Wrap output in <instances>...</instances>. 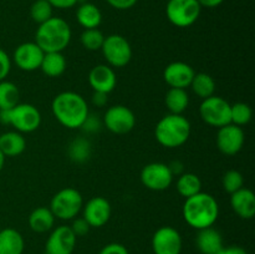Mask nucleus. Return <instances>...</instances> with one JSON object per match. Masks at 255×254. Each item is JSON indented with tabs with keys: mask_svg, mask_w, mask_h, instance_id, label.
Instances as JSON below:
<instances>
[{
	"mask_svg": "<svg viewBox=\"0 0 255 254\" xmlns=\"http://www.w3.org/2000/svg\"><path fill=\"white\" fill-rule=\"evenodd\" d=\"M91 153V146L90 142L84 138H77L70 146V157L76 162L86 161Z\"/></svg>",
	"mask_w": 255,
	"mask_h": 254,
	"instance_id": "72a5a7b5",
	"label": "nucleus"
},
{
	"mask_svg": "<svg viewBox=\"0 0 255 254\" xmlns=\"http://www.w3.org/2000/svg\"><path fill=\"white\" fill-rule=\"evenodd\" d=\"M10 69H11V61L6 52L0 49V81L5 80V77L9 75Z\"/></svg>",
	"mask_w": 255,
	"mask_h": 254,
	"instance_id": "c9c22d12",
	"label": "nucleus"
},
{
	"mask_svg": "<svg viewBox=\"0 0 255 254\" xmlns=\"http://www.w3.org/2000/svg\"><path fill=\"white\" fill-rule=\"evenodd\" d=\"M202 6L197 0H169L166 15L169 21L178 27H188L198 20Z\"/></svg>",
	"mask_w": 255,
	"mask_h": 254,
	"instance_id": "0eeeda50",
	"label": "nucleus"
},
{
	"mask_svg": "<svg viewBox=\"0 0 255 254\" xmlns=\"http://www.w3.org/2000/svg\"><path fill=\"white\" fill-rule=\"evenodd\" d=\"M24 238L14 228L0 231V254H22Z\"/></svg>",
	"mask_w": 255,
	"mask_h": 254,
	"instance_id": "4be33fe9",
	"label": "nucleus"
},
{
	"mask_svg": "<svg viewBox=\"0 0 255 254\" xmlns=\"http://www.w3.org/2000/svg\"><path fill=\"white\" fill-rule=\"evenodd\" d=\"M19 89L10 81H0V110H10L19 104Z\"/></svg>",
	"mask_w": 255,
	"mask_h": 254,
	"instance_id": "c85d7f7f",
	"label": "nucleus"
},
{
	"mask_svg": "<svg viewBox=\"0 0 255 254\" xmlns=\"http://www.w3.org/2000/svg\"><path fill=\"white\" fill-rule=\"evenodd\" d=\"M45 52L36 42H24L14 51V62L22 71H34L40 69Z\"/></svg>",
	"mask_w": 255,
	"mask_h": 254,
	"instance_id": "2eb2a0df",
	"label": "nucleus"
},
{
	"mask_svg": "<svg viewBox=\"0 0 255 254\" xmlns=\"http://www.w3.org/2000/svg\"><path fill=\"white\" fill-rule=\"evenodd\" d=\"M84 207V199L81 193L75 188H64L57 192L50 202V211L55 218L74 219Z\"/></svg>",
	"mask_w": 255,
	"mask_h": 254,
	"instance_id": "423d86ee",
	"label": "nucleus"
},
{
	"mask_svg": "<svg viewBox=\"0 0 255 254\" xmlns=\"http://www.w3.org/2000/svg\"><path fill=\"white\" fill-rule=\"evenodd\" d=\"M47 1L51 4L52 7H57V9H70L74 5H76V2H79V0H47Z\"/></svg>",
	"mask_w": 255,
	"mask_h": 254,
	"instance_id": "58836bf2",
	"label": "nucleus"
},
{
	"mask_svg": "<svg viewBox=\"0 0 255 254\" xmlns=\"http://www.w3.org/2000/svg\"><path fill=\"white\" fill-rule=\"evenodd\" d=\"M253 116L251 106L244 102H237V104L231 105V124L237 125V126H244L248 124Z\"/></svg>",
	"mask_w": 255,
	"mask_h": 254,
	"instance_id": "7c9ffc66",
	"label": "nucleus"
},
{
	"mask_svg": "<svg viewBox=\"0 0 255 254\" xmlns=\"http://www.w3.org/2000/svg\"><path fill=\"white\" fill-rule=\"evenodd\" d=\"M26 141L17 131L5 132L0 134V151L5 157L19 156L24 152Z\"/></svg>",
	"mask_w": 255,
	"mask_h": 254,
	"instance_id": "412c9836",
	"label": "nucleus"
},
{
	"mask_svg": "<svg viewBox=\"0 0 255 254\" xmlns=\"http://www.w3.org/2000/svg\"><path fill=\"white\" fill-rule=\"evenodd\" d=\"M76 19L84 29H97L102 21V14L96 5L85 2L77 9Z\"/></svg>",
	"mask_w": 255,
	"mask_h": 254,
	"instance_id": "b1692460",
	"label": "nucleus"
},
{
	"mask_svg": "<svg viewBox=\"0 0 255 254\" xmlns=\"http://www.w3.org/2000/svg\"><path fill=\"white\" fill-rule=\"evenodd\" d=\"M244 131L237 125L228 124L219 127L217 133V146L222 153L227 156L237 154L244 144Z\"/></svg>",
	"mask_w": 255,
	"mask_h": 254,
	"instance_id": "f8f14e48",
	"label": "nucleus"
},
{
	"mask_svg": "<svg viewBox=\"0 0 255 254\" xmlns=\"http://www.w3.org/2000/svg\"><path fill=\"white\" fill-rule=\"evenodd\" d=\"M100 254H128V251L120 243H110L101 249Z\"/></svg>",
	"mask_w": 255,
	"mask_h": 254,
	"instance_id": "e433bc0d",
	"label": "nucleus"
},
{
	"mask_svg": "<svg viewBox=\"0 0 255 254\" xmlns=\"http://www.w3.org/2000/svg\"><path fill=\"white\" fill-rule=\"evenodd\" d=\"M76 247V236L69 226H60L52 231L45 246L46 254H72Z\"/></svg>",
	"mask_w": 255,
	"mask_h": 254,
	"instance_id": "4468645a",
	"label": "nucleus"
},
{
	"mask_svg": "<svg viewBox=\"0 0 255 254\" xmlns=\"http://www.w3.org/2000/svg\"><path fill=\"white\" fill-rule=\"evenodd\" d=\"M111 217V204L104 197H94L84 207V218L90 227L100 228Z\"/></svg>",
	"mask_w": 255,
	"mask_h": 254,
	"instance_id": "dca6fc26",
	"label": "nucleus"
},
{
	"mask_svg": "<svg viewBox=\"0 0 255 254\" xmlns=\"http://www.w3.org/2000/svg\"><path fill=\"white\" fill-rule=\"evenodd\" d=\"M164 102H166L167 109L169 110L171 114L182 115L186 111L187 107H188L189 97L184 89L171 87V89L167 91L166 97H164Z\"/></svg>",
	"mask_w": 255,
	"mask_h": 254,
	"instance_id": "a878e982",
	"label": "nucleus"
},
{
	"mask_svg": "<svg viewBox=\"0 0 255 254\" xmlns=\"http://www.w3.org/2000/svg\"><path fill=\"white\" fill-rule=\"evenodd\" d=\"M201 6L204 7H217L224 1V0H197Z\"/></svg>",
	"mask_w": 255,
	"mask_h": 254,
	"instance_id": "79ce46f5",
	"label": "nucleus"
},
{
	"mask_svg": "<svg viewBox=\"0 0 255 254\" xmlns=\"http://www.w3.org/2000/svg\"><path fill=\"white\" fill-rule=\"evenodd\" d=\"M4 163H5V156L1 153V151H0V172H1L2 167H4Z\"/></svg>",
	"mask_w": 255,
	"mask_h": 254,
	"instance_id": "37998d69",
	"label": "nucleus"
},
{
	"mask_svg": "<svg viewBox=\"0 0 255 254\" xmlns=\"http://www.w3.org/2000/svg\"><path fill=\"white\" fill-rule=\"evenodd\" d=\"M55 119L67 128H80L89 116V106L81 95L65 91L55 96L51 104Z\"/></svg>",
	"mask_w": 255,
	"mask_h": 254,
	"instance_id": "f257e3e1",
	"label": "nucleus"
},
{
	"mask_svg": "<svg viewBox=\"0 0 255 254\" xmlns=\"http://www.w3.org/2000/svg\"><path fill=\"white\" fill-rule=\"evenodd\" d=\"M173 181V173L167 164L161 162L148 163L142 168L141 182L146 188L151 191H164Z\"/></svg>",
	"mask_w": 255,
	"mask_h": 254,
	"instance_id": "9d476101",
	"label": "nucleus"
},
{
	"mask_svg": "<svg viewBox=\"0 0 255 254\" xmlns=\"http://www.w3.org/2000/svg\"><path fill=\"white\" fill-rule=\"evenodd\" d=\"M71 40L70 25L61 17H54L39 25L35 42L44 52H62Z\"/></svg>",
	"mask_w": 255,
	"mask_h": 254,
	"instance_id": "7ed1b4c3",
	"label": "nucleus"
},
{
	"mask_svg": "<svg viewBox=\"0 0 255 254\" xmlns=\"http://www.w3.org/2000/svg\"><path fill=\"white\" fill-rule=\"evenodd\" d=\"M154 254H179L182 251V238L177 229L172 227H161L152 238Z\"/></svg>",
	"mask_w": 255,
	"mask_h": 254,
	"instance_id": "ddd939ff",
	"label": "nucleus"
},
{
	"mask_svg": "<svg viewBox=\"0 0 255 254\" xmlns=\"http://www.w3.org/2000/svg\"><path fill=\"white\" fill-rule=\"evenodd\" d=\"M217 254H248V253H247L246 249H243L242 247L231 246V247H223V248H222Z\"/></svg>",
	"mask_w": 255,
	"mask_h": 254,
	"instance_id": "a19ab883",
	"label": "nucleus"
},
{
	"mask_svg": "<svg viewBox=\"0 0 255 254\" xmlns=\"http://www.w3.org/2000/svg\"><path fill=\"white\" fill-rule=\"evenodd\" d=\"M92 104L97 107L105 106L107 104V94L94 91V95H92Z\"/></svg>",
	"mask_w": 255,
	"mask_h": 254,
	"instance_id": "ea45409f",
	"label": "nucleus"
},
{
	"mask_svg": "<svg viewBox=\"0 0 255 254\" xmlns=\"http://www.w3.org/2000/svg\"><path fill=\"white\" fill-rule=\"evenodd\" d=\"M219 214L218 202L208 193H199L186 198L183 204L184 221L196 229L212 227L216 223Z\"/></svg>",
	"mask_w": 255,
	"mask_h": 254,
	"instance_id": "f03ea898",
	"label": "nucleus"
},
{
	"mask_svg": "<svg viewBox=\"0 0 255 254\" xmlns=\"http://www.w3.org/2000/svg\"><path fill=\"white\" fill-rule=\"evenodd\" d=\"M0 121L11 125L17 132H34L41 124L39 110L30 104H17L10 110H0Z\"/></svg>",
	"mask_w": 255,
	"mask_h": 254,
	"instance_id": "39448f33",
	"label": "nucleus"
},
{
	"mask_svg": "<svg viewBox=\"0 0 255 254\" xmlns=\"http://www.w3.org/2000/svg\"><path fill=\"white\" fill-rule=\"evenodd\" d=\"M55 216L50 208L39 207L34 209L29 217V226L36 233H45L54 227Z\"/></svg>",
	"mask_w": 255,
	"mask_h": 254,
	"instance_id": "393cba45",
	"label": "nucleus"
},
{
	"mask_svg": "<svg viewBox=\"0 0 255 254\" xmlns=\"http://www.w3.org/2000/svg\"><path fill=\"white\" fill-rule=\"evenodd\" d=\"M191 87L197 96L204 100L214 95L216 81H214L211 75L206 74V72H199V74L194 75L193 80L191 82Z\"/></svg>",
	"mask_w": 255,
	"mask_h": 254,
	"instance_id": "bb28decb",
	"label": "nucleus"
},
{
	"mask_svg": "<svg viewBox=\"0 0 255 254\" xmlns=\"http://www.w3.org/2000/svg\"><path fill=\"white\" fill-rule=\"evenodd\" d=\"M89 84L94 91L109 95L116 87L117 79L114 69L109 65H97L89 74Z\"/></svg>",
	"mask_w": 255,
	"mask_h": 254,
	"instance_id": "a211bd4d",
	"label": "nucleus"
},
{
	"mask_svg": "<svg viewBox=\"0 0 255 254\" xmlns=\"http://www.w3.org/2000/svg\"><path fill=\"white\" fill-rule=\"evenodd\" d=\"M101 51L107 64L112 67H124L131 61L132 47L126 37L121 35H110L105 37Z\"/></svg>",
	"mask_w": 255,
	"mask_h": 254,
	"instance_id": "1a4fd4ad",
	"label": "nucleus"
},
{
	"mask_svg": "<svg viewBox=\"0 0 255 254\" xmlns=\"http://www.w3.org/2000/svg\"><path fill=\"white\" fill-rule=\"evenodd\" d=\"M199 114L202 120L209 126L219 128L231 124V104L223 97L216 95L202 101L199 106Z\"/></svg>",
	"mask_w": 255,
	"mask_h": 254,
	"instance_id": "6e6552de",
	"label": "nucleus"
},
{
	"mask_svg": "<svg viewBox=\"0 0 255 254\" xmlns=\"http://www.w3.org/2000/svg\"><path fill=\"white\" fill-rule=\"evenodd\" d=\"M112 7L117 10H127L131 9L138 0H106Z\"/></svg>",
	"mask_w": 255,
	"mask_h": 254,
	"instance_id": "4c0bfd02",
	"label": "nucleus"
},
{
	"mask_svg": "<svg viewBox=\"0 0 255 254\" xmlns=\"http://www.w3.org/2000/svg\"><path fill=\"white\" fill-rule=\"evenodd\" d=\"M31 19L37 24L47 21L52 17V6L47 0H36L30 7Z\"/></svg>",
	"mask_w": 255,
	"mask_h": 254,
	"instance_id": "2f4dec72",
	"label": "nucleus"
},
{
	"mask_svg": "<svg viewBox=\"0 0 255 254\" xmlns=\"http://www.w3.org/2000/svg\"><path fill=\"white\" fill-rule=\"evenodd\" d=\"M194 75L196 72L191 65L182 61H176L169 64L164 69L163 79L171 87L186 90L187 87L191 86Z\"/></svg>",
	"mask_w": 255,
	"mask_h": 254,
	"instance_id": "f3484780",
	"label": "nucleus"
},
{
	"mask_svg": "<svg viewBox=\"0 0 255 254\" xmlns=\"http://www.w3.org/2000/svg\"><path fill=\"white\" fill-rule=\"evenodd\" d=\"M40 69L46 76L59 77L66 70V59L62 52H45Z\"/></svg>",
	"mask_w": 255,
	"mask_h": 254,
	"instance_id": "5701e85b",
	"label": "nucleus"
},
{
	"mask_svg": "<svg viewBox=\"0 0 255 254\" xmlns=\"http://www.w3.org/2000/svg\"><path fill=\"white\" fill-rule=\"evenodd\" d=\"M202 189V182L199 177L194 173H183L177 181V191L184 198L199 193Z\"/></svg>",
	"mask_w": 255,
	"mask_h": 254,
	"instance_id": "cd10ccee",
	"label": "nucleus"
},
{
	"mask_svg": "<svg viewBox=\"0 0 255 254\" xmlns=\"http://www.w3.org/2000/svg\"><path fill=\"white\" fill-rule=\"evenodd\" d=\"M222 183H223V188L226 189L228 193H234V192L239 191V189L243 188L244 186V178L243 174L239 171L236 169H229L224 173L223 179H222Z\"/></svg>",
	"mask_w": 255,
	"mask_h": 254,
	"instance_id": "473e14b6",
	"label": "nucleus"
},
{
	"mask_svg": "<svg viewBox=\"0 0 255 254\" xmlns=\"http://www.w3.org/2000/svg\"><path fill=\"white\" fill-rule=\"evenodd\" d=\"M70 228H71L72 233H74L77 238V237H82L85 236V234L89 233L91 227H90V224L87 223V222L85 221L84 217H82V218L75 219V221L72 222L71 226H70Z\"/></svg>",
	"mask_w": 255,
	"mask_h": 254,
	"instance_id": "f704fd0d",
	"label": "nucleus"
},
{
	"mask_svg": "<svg viewBox=\"0 0 255 254\" xmlns=\"http://www.w3.org/2000/svg\"><path fill=\"white\" fill-rule=\"evenodd\" d=\"M191 134V124L183 115L169 114L162 117L154 128V136L159 144L176 148L186 143Z\"/></svg>",
	"mask_w": 255,
	"mask_h": 254,
	"instance_id": "20e7f679",
	"label": "nucleus"
},
{
	"mask_svg": "<svg viewBox=\"0 0 255 254\" xmlns=\"http://www.w3.org/2000/svg\"><path fill=\"white\" fill-rule=\"evenodd\" d=\"M232 209L243 219H252L255 214V196L253 191L242 188L231 194Z\"/></svg>",
	"mask_w": 255,
	"mask_h": 254,
	"instance_id": "6ab92c4d",
	"label": "nucleus"
},
{
	"mask_svg": "<svg viewBox=\"0 0 255 254\" xmlns=\"http://www.w3.org/2000/svg\"><path fill=\"white\" fill-rule=\"evenodd\" d=\"M196 246L202 254H217L224 247L222 234L212 227L199 229Z\"/></svg>",
	"mask_w": 255,
	"mask_h": 254,
	"instance_id": "aec40b11",
	"label": "nucleus"
},
{
	"mask_svg": "<svg viewBox=\"0 0 255 254\" xmlns=\"http://www.w3.org/2000/svg\"><path fill=\"white\" fill-rule=\"evenodd\" d=\"M105 126L109 131L116 134H125L132 131L136 125V116L128 107L116 105L110 107L104 116Z\"/></svg>",
	"mask_w": 255,
	"mask_h": 254,
	"instance_id": "9b49d317",
	"label": "nucleus"
},
{
	"mask_svg": "<svg viewBox=\"0 0 255 254\" xmlns=\"http://www.w3.org/2000/svg\"><path fill=\"white\" fill-rule=\"evenodd\" d=\"M80 41L86 50L97 51V50H101L105 36L99 29H85L80 36Z\"/></svg>",
	"mask_w": 255,
	"mask_h": 254,
	"instance_id": "c756f323",
	"label": "nucleus"
}]
</instances>
